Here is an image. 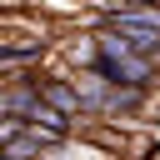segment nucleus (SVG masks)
Wrapping results in <instances>:
<instances>
[{"label":"nucleus","instance_id":"f257e3e1","mask_svg":"<svg viewBox=\"0 0 160 160\" xmlns=\"http://www.w3.org/2000/svg\"><path fill=\"white\" fill-rule=\"evenodd\" d=\"M95 40V50L85 55V65H90V75L95 80H105V85H130V90H155L160 85V60H150V55H135L120 35H110V30H100V35H90Z\"/></svg>","mask_w":160,"mask_h":160},{"label":"nucleus","instance_id":"f03ea898","mask_svg":"<svg viewBox=\"0 0 160 160\" xmlns=\"http://www.w3.org/2000/svg\"><path fill=\"white\" fill-rule=\"evenodd\" d=\"M145 95L150 90H130V85H105V80H80V100H85V115H105V120H115V115H135L140 105H145Z\"/></svg>","mask_w":160,"mask_h":160},{"label":"nucleus","instance_id":"7ed1b4c3","mask_svg":"<svg viewBox=\"0 0 160 160\" xmlns=\"http://www.w3.org/2000/svg\"><path fill=\"white\" fill-rule=\"evenodd\" d=\"M30 85L40 90V100H45L55 115H65V120L85 115V100H80V85H75V80H60V75H35V70H30Z\"/></svg>","mask_w":160,"mask_h":160},{"label":"nucleus","instance_id":"20e7f679","mask_svg":"<svg viewBox=\"0 0 160 160\" xmlns=\"http://www.w3.org/2000/svg\"><path fill=\"white\" fill-rule=\"evenodd\" d=\"M45 55V40H0V70H30Z\"/></svg>","mask_w":160,"mask_h":160}]
</instances>
